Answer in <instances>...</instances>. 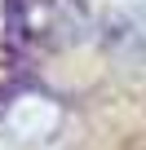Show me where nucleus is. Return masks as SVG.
<instances>
[{
  "instance_id": "1",
  "label": "nucleus",
  "mask_w": 146,
  "mask_h": 150,
  "mask_svg": "<svg viewBox=\"0 0 146 150\" xmlns=\"http://www.w3.org/2000/svg\"><path fill=\"white\" fill-rule=\"evenodd\" d=\"M0 124H5V132L18 141V146H44L58 137L62 128V106L49 97V93H18L5 115H0Z\"/></svg>"
}]
</instances>
